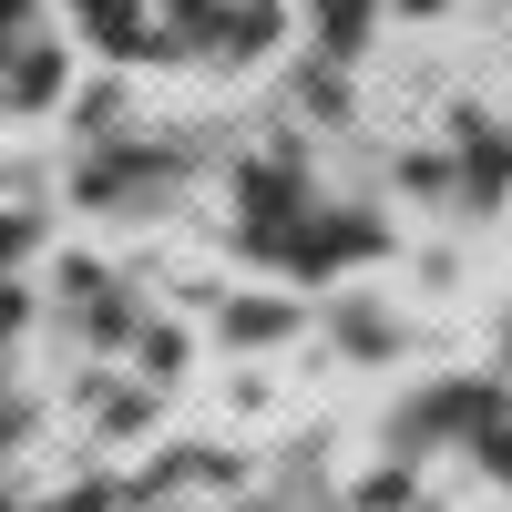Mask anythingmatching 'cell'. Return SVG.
Instances as JSON below:
<instances>
[{
	"mask_svg": "<svg viewBox=\"0 0 512 512\" xmlns=\"http://www.w3.org/2000/svg\"><path fill=\"white\" fill-rule=\"evenodd\" d=\"M185 318L512 512V0H0V512H297Z\"/></svg>",
	"mask_w": 512,
	"mask_h": 512,
	"instance_id": "1",
	"label": "cell"
}]
</instances>
